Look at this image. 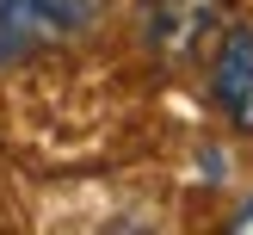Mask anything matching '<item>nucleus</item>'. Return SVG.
Wrapping results in <instances>:
<instances>
[{
	"mask_svg": "<svg viewBox=\"0 0 253 235\" xmlns=\"http://www.w3.org/2000/svg\"><path fill=\"white\" fill-rule=\"evenodd\" d=\"M86 25V0H0V62Z\"/></svg>",
	"mask_w": 253,
	"mask_h": 235,
	"instance_id": "obj_1",
	"label": "nucleus"
},
{
	"mask_svg": "<svg viewBox=\"0 0 253 235\" xmlns=\"http://www.w3.org/2000/svg\"><path fill=\"white\" fill-rule=\"evenodd\" d=\"M210 93H216L222 118L235 130H253V31L229 25L216 37V62H210Z\"/></svg>",
	"mask_w": 253,
	"mask_h": 235,
	"instance_id": "obj_2",
	"label": "nucleus"
},
{
	"mask_svg": "<svg viewBox=\"0 0 253 235\" xmlns=\"http://www.w3.org/2000/svg\"><path fill=\"white\" fill-rule=\"evenodd\" d=\"M142 12H148V44L161 56H192L222 25V0H142Z\"/></svg>",
	"mask_w": 253,
	"mask_h": 235,
	"instance_id": "obj_3",
	"label": "nucleus"
},
{
	"mask_svg": "<svg viewBox=\"0 0 253 235\" xmlns=\"http://www.w3.org/2000/svg\"><path fill=\"white\" fill-rule=\"evenodd\" d=\"M235 229H241V235H253V204H247V210H235Z\"/></svg>",
	"mask_w": 253,
	"mask_h": 235,
	"instance_id": "obj_4",
	"label": "nucleus"
}]
</instances>
